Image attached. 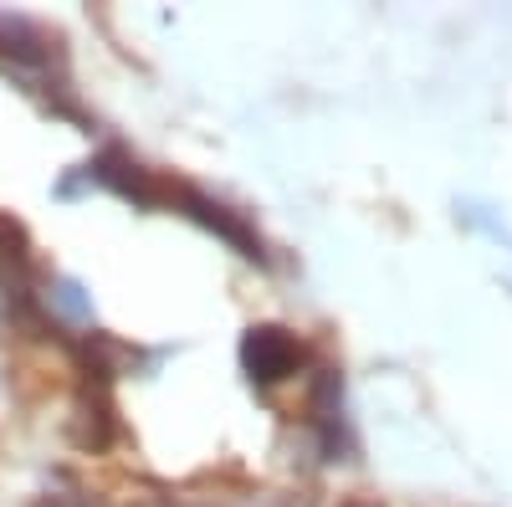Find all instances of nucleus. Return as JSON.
Returning <instances> with one entry per match:
<instances>
[{
	"mask_svg": "<svg viewBox=\"0 0 512 507\" xmlns=\"http://www.w3.org/2000/svg\"><path fill=\"white\" fill-rule=\"evenodd\" d=\"M246 364L262 374V379H282L297 364V344H292L282 328H262V333L246 338Z\"/></svg>",
	"mask_w": 512,
	"mask_h": 507,
	"instance_id": "1",
	"label": "nucleus"
}]
</instances>
